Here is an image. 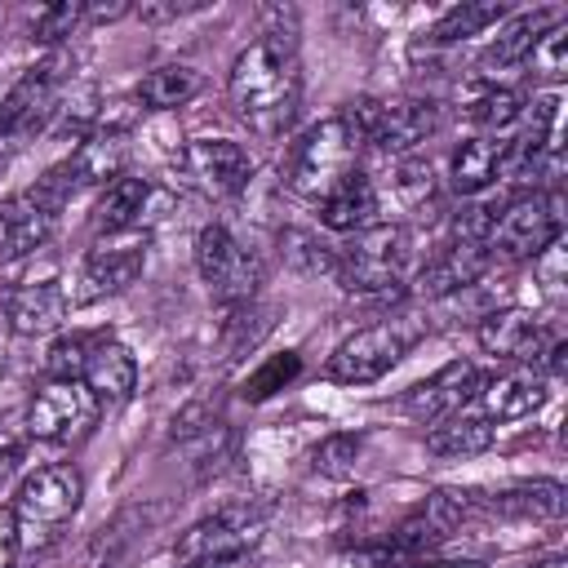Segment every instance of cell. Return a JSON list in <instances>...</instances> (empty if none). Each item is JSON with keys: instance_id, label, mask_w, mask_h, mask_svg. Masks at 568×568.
<instances>
[{"instance_id": "cell-1", "label": "cell", "mask_w": 568, "mask_h": 568, "mask_svg": "<svg viewBox=\"0 0 568 568\" xmlns=\"http://www.w3.org/2000/svg\"><path fill=\"white\" fill-rule=\"evenodd\" d=\"M226 93H231L235 115L248 124V133L284 138L302 102V67H297L293 40L271 31L253 40L248 49H240L226 75Z\"/></svg>"}, {"instance_id": "cell-2", "label": "cell", "mask_w": 568, "mask_h": 568, "mask_svg": "<svg viewBox=\"0 0 568 568\" xmlns=\"http://www.w3.org/2000/svg\"><path fill=\"white\" fill-rule=\"evenodd\" d=\"M359 155H364V138L351 124L346 111L324 115L320 124H311L284 155V182L306 195V200H324L337 182H346L351 173H359Z\"/></svg>"}, {"instance_id": "cell-3", "label": "cell", "mask_w": 568, "mask_h": 568, "mask_svg": "<svg viewBox=\"0 0 568 568\" xmlns=\"http://www.w3.org/2000/svg\"><path fill=\"white\" fill-rule=\"evenodd\" d=\"M84 497V479L71 462H49L36 466L18 493H13V528H18V550H44L62 537V528L75 519Z\"/></svg>"}, {"instance_id": "cell-4", "label": "cell", "mask_w": 568, "mask_h": 568, "mask_svg": "<svg viewBox=\"0 0 568 568\" xmlns=\"http://www.w3.org/2000/svg\"><path fill=\"white\" fill-rule=\"evenodd\" d=\"M417 337H422V320H413V315H395V320L355 328L346 342H337L324 373L337 386H368V382L386 377L413 351Z\"/></svg>"}, {"instance_id": "cell-5", "label": "cell", "mask_w": 568, "mask_h": 568, "mask_svg": "<svg viewBox=\"0 0 568 568\" xmlns=\"http://www.w3.org/2000/svg\"><path fill=\"white\" fill-rule=\"evenodd\" d=\"M555 240H564V191H532L497 209L488 231V253L506 262H524Z\"/></svg>"}, {"instance_id": "cell-6", "label": "cell", "mask_w": 568, "mask_h": 568, "mask_svg": "<svg viewBox=\"0 0 568 568\" xmlns=\"http://www.w3.org/2000/svg\"><path fill=\"white\" fill-rule=\"evenodd\" d=\"M71 191L75 186H71L67 169H53L44 182L9 195L0 204V262H18V257L36 253L53 235L58 213H62V204H67Z\"/></svg>"}, {"instance_id": "cell-7", "label": "cell", "mask_w": 568, "mask_h": 568, "mask_svg": "<svg viewBox=\"0 0 568 568\" xmlns=\"http://www.w3.org/2000/svg\"><path fill=\"white\" fill-rule=\"evenodd\" d=\"M408 271V231L395 222H377L355 231L351 244L337 248V284L346 293H386Z\"/></svg>"}, {"instance_id": "cell-8", "label": "cell", "mask_w": 568, "mask_h": 568, "mask_svg": "<svg viewBox=\"0 0 568 568\" xmlns=\"http://www.w3.org/2000/svg\"><path fill=\"white\" fill-rule=\"evenodd\" d=\"M351 124L359 129L364 146H377L386 155H408L417 142H426L439 129V106L430 98H359L346 106Z\"/></svg>"}, {"instance_id": "cell-9", "label": "cell", "mask_w": 568, "mask_h": 568, "mask_svg": "<svg viewBox=\"0 0 568 568\" xmlns=\"http://www.w3.org/2000/svg\"><path fill=\"white\" fill-rule=\"evenodd\" d=\"M195 266H200V280L209 284V293L217 302H231V306L253 302V293L266 275L262 257L222 222H213L195 235Z\"/></svg>"}, {"instance_id": "cell-10", "label": "cell", "mask_w": 568, "mask_h": 568, "mask_svg": "<svg viewBox=\"0 0 568 568\" xmlns=\"http://www.w3.org/2000/svg\"><path fill=\"white\" fill-rule=\"evenodd\" d=\"M98 422V395L80 377H49L27 404V435L44 444H75Z\"/></svg>"}, {"instance_id": "cell-11", "label": "cell", "mask_w": 568, "mask_h": 568, "mask_svg": "<svg viewBox=\"0 0 568 568\" xmlns=\"http://www.w3.org/2000/svg\"><path fill=\"white\" fill-rule=\"evenodd\" d=\"M178 182L191 186L204 200H231L248 186L253 178V160L240 142L231 138H195L178 151Z\"/></svg>"}, {"instance_id": "cell-12", "label": "cell", "mask_w": 568, "mask_h": 568, "mask_svg": "<svg viewBox=\"0 0 568 568\" xmlns=\"http://www.w3.org/2000/svg\"><path fill=\"white\" fill-rule=\"evenodd\" d=\"M146 266V231H106L98 235V244L84 253L80 262V280H75V293L71 302H98V297H111V293H124Z\"/></svg>"}, {"instance_id": "cell-13", "label": "cell", "mask_w": 568, "mask_h": 568, "mask_svg": "<svg viewBox=\"0 0 568 568\" xmlns=\"http://www.w3.org/2000/svg\"><path fill=\"white\" fill-rule=\"evenodd\" d=\"M559 133V93H537L532 102H524V115H519V133L515 142L501 146V173L515 178V182H532L546 164V155L559 146L555 142Z\"/></svg>"}, {"instance_id": "cell-14", "label": "cell", "mask_w": 568, "mask_h": 568, "mask_svg": "<svg viewBox=\"0 0 568 568\" xmlns=\"http://www.w3.org/2000/svg\"><path fill=\"white\" fill-rule=\"evenodd\" d=\"M262 541V519L248 510H217L200 524H191L178 537V564H204V559H231V555H253Z\"/></svg>"}, {"instance_id": "cell-15", "label": "cell", "mask_w": 568, "mask_h": 568, "mask_svg": "<svg viewBox=\"0 0 568 568\" xmlns=\"http://www.w3.org/2000/svg\"><path fill=\"white\" fill-rule=\"evenodd\" d=\"M550 342H555V333L541 324V315H532L524 306H501L479 320V346L510 364H537Z\"/></svg>"}, {"instance_id": "cell-16", "label": "cell", "mask_w": 568, "mask_h": 568, "mask_svg": "<svg viewBox=\"0 0 568 568\" xmlns=\"http://www.w3.org/2000/svg\"><path fill=\"white\" fill-rule=\"evenodd\" d=\"M0 306L18 337H44V333L62 328V320L71 311V293L58 280H18L4 288Z\"/></svg>"}, {"instance_id": "cell-17", "label": "cell", "mask_w": 568, "mask_h": 568, "mask_svg": "<svg viewBox=\"0 0 568 568\" xmlns=\"http://www.w3.org/2000/svg\"><path fill=\"white\" fill-rule=\"evenodd\" d=\"M479 382H484V377H479V368H475L470 359H453V364H444L439 373H430L426 382H417V386L404 395V413L417 417V422H426V426H435V422L462 413V408L475 399Z\"/></svg>"}, {"instance_id": "cell-18", "label": "cell", "mask_w": 568, "mask_h": 568, "mask_svg": "<svg viewBox=\"0 0 568 568\" xmlns=\"http://www.w3.org/2000/svg\"><path fill=\"white\" fill-rule=\"evenodd\" d=\"M475 395L488 422H519V417H532L550 399V377L537 364H519V368L484 377Z\"/></svg>"}, {"instance_id": "cell-19", "label": "cell", "mask_w": 568, "mask_h": 568, "mask_svg": "<svg viewBox=\"0 0 568 568\" xmlns=\"http://www.w3.org/2000/svg\"><path fill=\"white\" fill-rule=\"evenodd\" d=\"M444 541V528L426 519V510L408 524H399L390 537L373 541V546H359L355 550V568H417L426 564V555Z\"/></svg>"}, {"instance_id": "cell-20", "label": "cell", "mask_w": 568, "mask_h": 568, "mask_svg": "<svg viewBox=\"0 0 568 568\" xmlns=\"http://www.w3.org/2000/svg\"><path fill=\"white\" fill-rule=\"evenodd\" d=\"M488 266H493L488 244H462V240H453L439 257H430V262L417 271V293H426V297H448V293H457V288H470Z\"/></svg>"}, {"instance_id": "cell-21", "label": "cell", "mask_w": 568, "mask_h": 568, "mask_svg": "<svg viewBox=\"0 0 568 568\" xmlns=\"http://www.w3.org/2000/svg\"><path fill=\"white\" fill-rule=\"evenodd\" d=\"M80 382L98 395V404H102V399L124 404V399L133 395V386H138V359H133V351H129V346H120L115 337H106V333H102V337L93 342L89 359H84Z\"/></svg>"}, {"instance_id": "cell-22", "label": "cell", "mask_w": 568, "mask_h": 568, "mask_svg": "<svg viewBox=\"0 0 568 568\" xmlns=\"http://www.w3.org/2000/svg\"><path fill=\"white\" fill-rule=\"evenodd\" d=\"M555 18H564V13H555V9H532V13H510L506 22H497V36H493L488 49L479 53V71L493 75V71H506V67L528 62L537 36H541Z\"/></svg>"}, {"instance_id": "cell-23", "label": "cell", "mask_w": 568, "mask_h": 568, "mask_svg": "<svg viewBox=\"0 0 568 568\" xmlns=\"http://www.w3.org/2000/svg\"><path fill=\"white\" fill-rule=\"evenodd\" d=\"M320 222H324L328 231H346V235L377 226V186H373V178L351 173L346 182H337V186L320 200Z\"/></svg>"}, {"instance_id": "cell-24", "label": "cell", "mask_w": 568, "mask_h": 568, "mask_svg": "<svg viewBox=\"0 0 568 568\" xmlns=\"http://www.w3.org/2000/svg\"><path fill=\"white\" fill-rule=\"evenodd\" d=\"M501 146H506V142L484 138V133L466 138V142L453 151V160H448V182H453V191H457V195H479L484 186H493L497 173H501Z\"/></svg>"}, {"instance_id": "cell-25", "label": "cell", "mask_w": 568, "mask_h": 568, "mask_svg": "<svg viewBox=\"0 0 568 568\" xmlns=\"http://www.w3.org/2000/svg\"><path fill=\"white\" fill-rule=\"evenodd\" d=\"M146 200H151V182L146 178H138V173H120V178H111L106 186H102V195H98V226H102V235L106 231H142V213H146Z\"/></svg>"}, {"instance_id": "cell-26", "label": "cell", "mask_w": 568, "mask_h": 568, "mask_svg": "<svg viewBox=\"0 0 568 568\" xmlns=\"http://www.w3.org/2000/svg\"><path fill=\"white\" fill-rule=\"evenodd\" d=\"M493 439H497V426L484 413H466V408L426 430V448L435 457H475V453L493 448Z\"/></svg>"}, {"instance_id": "cell-27", "label": "cell", "mask_w": 568, "mask_h": 568, "mask_svg": "<svg viewBox=\"0 0 568 568\" xmlns=\"http://www.w3.org/2000/svg\"><path fill=\"white\" fill-rule=\"evenodd\" d=\"M200 71L186 67V62H164L155 71L142 75L138 84V102L151 106V111H173V106H186L195 93H200Z\"/></svg>"}, {"instance_id": "cell-28", "label": "cell", "mask_w": 568, "mask_h": 568, "mask_svg": "<svg viewBox=\"0 0 568 568\" xmlns=\"http://www.w3.org/2000/svg\"><path fill=\"white\" fill-rule=\"evenodd\" d=\"M506 18H510V9L501 0H466V4H453L448 13H439V22L430 27V40L435 44H457V40L484 36L488 27H497Z\"/></svg>"}, {"instance_id": "cell-29", "label": "cell", "mask_w": 568, "mask_h": 568, "mask_svg": "<svg viewBox=\"0 0 568 568\" xmlns=\"http://www.w3.org/2000/svg\"><path fill=\"white\" fill-rule=\"evenodd\" d=\"M462 115H466L470 124H479L484 138H488V133H501V129L519 124V115H524V98H519L515 89H501V84H479V89L466 93Z\"/></svg>"}, {"instance_id": "cell-30", "label": "cell", "mask_w": 568, "mask_h": 568, "mask_svg": "<svg viewBox=\"0 0 568 568\" xmlns=\"http://www.w3.org/2000/svg\"><path fill=\"white\" fill-rule=\"evenodd\" d=\"M564 506H568V497H564L559 479H532V484H519V488H506L493 497V510L524 515V519H559Z\"/></svg>"}, {"instance_id": "cell-31", "label": "cell", "mask_w": 568, "mask_h": 568, "mask_svg": "<svg viewBox=\"0 0 568 568\" xmlns=\"http://www.w3.org/2000/svg\"><path fill=\"white\" fill-rule=\"evenodd\" d=\"M280 244H284V257L297 271H306V275H337V248L315 240L311 231H284Z\"/></svg>"}, {"instance_id": "cell-32", "label": "cell", "mask_w": 568, "mask_h": 568, "mask_svg": "<svg viewBox=\"0 0 568 568\" xmlns=\"http://www.w3.org/2000/svg\"><path fill=\"white\" fill-rule=\"evenodd\" d=\"M528 62H532V71H537L541 80H550V84L568 75V18H555V22L537 36Z\"/></svg>"}, {"instance_id": "cell-33", "label": "cell", "mask_w": 568, "mask_h": 568, "mask_svg": "<svg viewBox=\"0 0 568 568\" xmlns=\"http://www.w3.org/2000/svg\"><path fill=\"white\" fill-rule=\"evenodd\" d=\"M302 373V355L297 351H284V355H271L262 368H253L248 373V382H244V399H271L275 390H284L293 377Z\"/></svg>"}, {"instance_id": "cell-34", "label": "cell", "mask_w": 568, "mask_h": 568, "mask_svg": "<svg viewBox=\"0 0 568 568\" xmlns=\"http://www.w3.org/2000/svg\"><path fill=\"white\" fill-rule=\"evenodd\" d=\"M80 22H84V4H80V0H58V4H49V9H40V13L31 18V40L58 44V40L71 36Z\"/></svg>"}, {"instance_id": "cell-35", "label": "cell", "mask_w": 568, "mask_h": 568, "mask_svg": "<svg viewBox=\"0 0 568 568\" xmlns=\"http://www.w3.org/2000/svg\"><path fill=\"white\" fill-rule=\"evenodd\" d=\"M98 337H102V333H71V337H58V342L49 346V355H44L49 377H80V373H84V359H89V351H93Z\"/></svg>"}, {"instance_id": "cell-36", "label": "cell", "mask_w": 568, "mask_h": 568, "mask_svg": "<svg viewBox=\"0 0 568 568\" xmlns=\"http://www.w3.org/2000/svg\"><path fill=\"white\" fill-rule=\"evenodd\" d=\"M395 191L404 195V204L426 209V200H430V191H435L430 164H426V160H417V155H404V160L395 164Z\"/></svg>"}, {"instance_id": "cell-37", "label": "cell", "mask_w": 568, "mask_h": 568, "mask_svg": "<svg viewBox=\"0 0 568 568\" xmlns=\"http://www.w3.org/2000/svg\"><path fill=\"white\" fill-rule=\"evenodd\" d=\"M355 457H359V435H346V430L328 435V439H324V444L315 448V466H320L324 475H333V479L351 475Z\"/></svg>"}, {"instance_id": "cell-38", "label": "cell", "mask_w": 568, "mask_h": 568, "mask_svg": "<svg viewBox=\"0 0 568 568\" xmlns=\"http://www.w3.org/2000/svg\"><path fill=\"white\" fill-rule=\"evenodd\" d=\"M564 257H568L564 240L546 244V248H541V253L532 257V271H537V280H541L546 288H559V284H564Z\"/></svg>"}, {"instance_id": "cell-39", "label": "cell", "mask_w": 568, "mask_h": 568, "mask_svg": "<svg viewBox=\"0 0 568 568\" xmlns=\"http://www.w3.org/2000/svg\"><path fill=\"white\" fill-rule=\"evenodd\" d=\"M18 555V528H13V510L0 506V568H13Z\"/></svg>"}, {"instance_id": "cell-40", "label": "cell", "mask_w": 568, "mask_h": 568, "mask_svg": "<svg viewBox=\"0 0 568 568\" xmlns=\"http://www.w3.org/2000/svg\"><path fill=\"white\" fill-rule=\"evenodd\" d=\"M204 9V0H191V4H142V22H169V18H182V13H195Z\"/></svg>"}, {"instance_id": "cell-41", "label": "cell", "mask_w": 568, "mask_h": 568, "mask_svg": "<svg viewBox=\"0 0 568 568\" xmlns=\"http://www.w3.org/2000/svg\"><path fill=\"white\" fill-rule=\"evenodd\" d=\"M124 13H129L124 0H115V4H84V18H89V22H115V18H124Z\"/></svg>"}, {"instance_id": "cell-42", "label": "cell", "mask_w": 568, "mask_h": 568, "mask_svg": "<svg viewBox=\"0 0 568 568\" xmlns=\"http://www.w3.org/2000/svg\"><path fill=\"white\" fill-rule=\"evenodd\" d=\"M182 568H253L248 555H231V559H204V564H182Z\"/></svg>"}, {"instance_id": "cell-43", "label": "cell", "mask_w": 568, "mask_h": 568, "mask_svg": "<svg viewBox=\"0 0 568 568\" xmlns=\"http://www.w3.org/2000/svg\"><path fill=\"white\" fill-rule=\"evenodd\" d=\"M528 568H568V564H564V555H550V559H537V564H528Z\"/></svg>"}, {"instance_id": "cell-44", "label": "cell", "mask_w": 568, "mask_h": 568, "mask_svg": "<svg viewBox=\"0 0 568 568\" xmlns=\"http://www.w3.org/2000/svg\"><path fill=\"white\" fill-rule=\"evenodd\" d=\"M417 568H484V564H417Z\"/></svg>"}, {"instance_id": "cell-45", "label": "cell", "mask_w": 568, "mask_h": 568, "mask_svg": "<svg viewBox=\"0 0 568 568\" xmlns=\"http://www.w3.org/2000/svg\"><path fill=\"white\" fill-rule=\"evenodd\" d=\"M4 169H9V164H4V155H0V178H4Z\"/></svg>"}]
</instances>
